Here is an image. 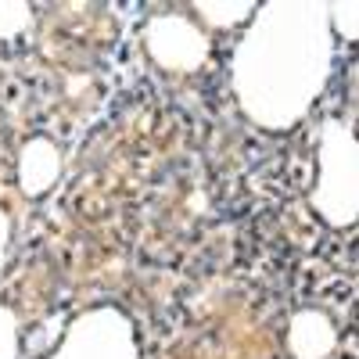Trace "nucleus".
Segmentation results:
<instances>
[{"instance_id": "obj_1", "label": "nucleus", "mask_w": 359, "mask_h": 359, "mask_svg": "<svg viewBox=\"0 0 359 359\" xmlns=\"http://www.w3.org/2000/svg\"><path fill=\"white\" fill-rule=\"evenodd\" d=\"M331 72L327 0H269L233 54L237 104L262 130L306 118Z\"/></svg>"}, {"instance_id": "obj_2", "label": "nucleus", "mask_w": 359, "mask_h": 359, "mask_svg": "<svg viewBox=\"0 0 359 359\" xmlns=\"http://www.w3.org/2000/svg\"><path fill=\"white\" fill-rule=\"evenodd\" d=\"M313 212L334 230L359 219V140L355 133L331 118L316 144V187L309 194Z\"/></svg>"}, {"instance_id": "obj_3", "label": "nucleus", "mask_w": 359, "mask_h": 359, "mask_svg": "<svg viewBox=\"0 0 359 359\" xmlns=\"http://www.w3.org/2000/svg\"><path fill=\"white\" fill-rule=\"evenodd\" d=\"M50 359H140L133 320L115 306L86 309L69 323Z\"/></svg>"}, {"instance_id": "obj_4", "label": "nucleus", "mask_w": 359, "mask_h": 359, "mask_svg": "<svg viewBox=\"0 0 359 359\" xmlns=\"http://www.w3.org/2000/svg\"><path fill=\"white\" fill-rule=\"evenodd\" d=\"M144 50L169 72H198L208 57V36L180 15H158L144 25Z\"/></svg>"}, {"instance_id": "obj_5", "label": "nucleus", "mask_w": 359, "mask_h": 359, "mask_svg": "<svg viewBox=\"0 0 359 359\" xmlns=\"http://www.w3.org/2000/svg\"><path fill=\"white\" fill-rule=\"evenodd\" d=\"M62 176V151L50 137H29L18 151V187L29 198L47 194Z\"/></svg>"}, {"instance_id": "obj_6", "label": "nucleus", "mask_w": 359, "mask_h": 359, "mask_svg": "<svg viewBox=\"0 0 359 359\" xmlns=\"http://www.w3.org/2000/svg\"><path fill=\"white\" fill-rule=\"evenodd\" d=\"M338 345V331H334V320L320 313V309H302L291 316L287 327V348L294 359H323L331 355Z\"/></svg>"}, {"instance_id": "obj_7", "label": "nucleus", "mask_w": 359, "mask_h": 359, "mask_svg": "<svg viewBox=\"0 0 359 359\" xmlns=\"http://www.w3.org/2000/svg\"><path fill=\"white\" fill-rule=\"evenodd\" d=\"M194 11H198L208 25H216V29H230V25H237V22L255 18L259 4H255V0H198Z\"/></svg>"}, {"instance_id": "obj_8", "label": "nucleus", "mask_w": 359, "mask_h": 359, "mask_svg": "<svg viewBox=\"0 0 359 359\" xmlns=\"http://www.w3.org/2000/svg\"><path fill=\"white\" fill-rule=\"evenodd\" d=\"M331 33L341 40H359V0H327Z\"/></svg>"}, {"instance_id": "obj_9", "label": "nucleus", "mask_w": 359, "mask_h": 359, "mask_svg": "<svg viewBox=\"0 0 359 359\" xmlns=\"http://www.w3.org/2000/svg\"><path fill=\"white\" fill-rule=\"evenodd\" d=\"M33 22V8L25 0H0V40H15Z\"/></svg>"}, {"instance_id": "obj_10", "label": "nucleus", "mask_w": 359, "mask_h": 359, "mask_svg": "<svg viewBox=\"0 0 359 359\" xmlns=\"http://www.w3.org/2000/svg\"><path fill=\"white\" fill-rule=\"evenodd\" d=\"M0 359H18V316L0 306Z\"/></svg>"}, {"instance_id": "obj_11", "label": "nucleus", "mask_w": 359, "mask_h": 359, "mask_svg": "<svg viewBox=\"0 0 359 359\" xmlns=\"http://www.w3.org/2000/svg\"><path fill=\"white\" fill-rule=\"evenodd\" d=\"M8 245H11V223H8V212L0 208V269L8 262Z\"/></svg>"}]
</instances>
